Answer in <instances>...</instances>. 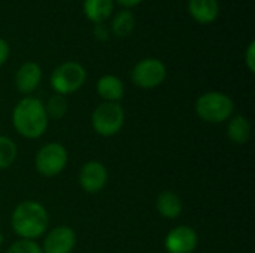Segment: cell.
Listing matches in <instances>:
<instances>
[{
    "label": "cell",
    "instance_id": "5",
    "mask_svg": "<svg viewBox=\"0 0 255 253\" xmlns=\"http://www.w3.org/2000/svg\"><path fill=\"white\" fill-rule=\"evenodd\" d=\"M87 79L85 69L75 61H66L55 67L51 75V86L60 95L73 94L82 88Z\"/></svg>",
    "mask_w": 255,
    "mask_h": 253
},
{
    "label": "cell",
    "instance_id": "24",
    "mask_svg": "<svg viewBox=\"0 0 255 253\" xmlns=\"http://www.w3.org/2000/svg\"><path fill=\"white\" fill-rule=\"evenodd\" d=\"M121 6H124V7H133V6H136V4H139L140 1H143V0H117Z\"/></svg>",
    "mask_w": 255,
    "mask_h": 253
},
{
    "label": "cell",
    "instance_id": "6",
    "mask_svg": "<svg viewBox=\"0 0 255 253\" xmlns=\"http://www.w3.org/2000/svg\"><path fill=\"white\" fill-rule=\"evenodd\" d=\"M67 160L69 157L66 148L58 142H52L46 143L37 151L34 158V167L39 174L45 177H54L66 169Z\"/></svg>",
    "mask_w": 255,
    "mask_h": 253
},
{
    "label": "cell",
    "instance_id": "10",
    "mask_svg": "<svg viewBox=\"0 0 255 253\" xmlns=\"http://www.w3.org/2000/svg\"><path fill=\"white\" fill-rule=\"evenodd\" d=\"M76 245V234L70 227H55L43 240V253H72Z\"/></svg>",
    "mask_w": 255,
    "mask_h": 253
},
{
    "label": "cell",
    "instance_id": "9",
    "mask_svg": "<svg viewBox=\"0 0 255 253\" xmlns=\"http://www.w3.org/2000/svg\"><path fill=\"white\" fill-rule=\"evenodd\" d=\"M78 180L85 192L97 194L108 183V170L99 161H88L81 167Z\"/></svg>",
    "mask_w": 255,
    "mask_h": 253
},
{
    "label": "cell",
    "instance_id": "23",
    "mask_svg": "<svg viewBox=\"0 0 255 253\" xmlns=\"http://www.w3.org/2000/svg\"><path fill=\"white\" fill-rule=\"evenodd\" d=\"M7 57H9V45H7L6 40L0 39V66L4 64Z\"/></svg>",
    "mask_w": 255,
    "mask_h": 253
},
{
    "label": "cell",
    "instance_id": "3",
    "mask_svg": "<svg viewBox=\"0 0 255 253\" xmlns=\"http://www.w3.org/2000/svg\"><path fill=\"white\" fill-rule=\"evenodd\" d=\"M235 112L233 100L218 91H209L202 94L196 101V113L197 116L209 124H221L229 121Z\"/></svg>",
    "mask_w": 255,
    "mask_h": 253
},
{
    "label": "cell",
    "instance_id": "22",
    "mask_svg": "<svg viewBox=\"0 0 255 253\" xmlns=\"http://www.w3.org/2000/svg\"><path fill=\"white\" fill-rule=\"evenodd\" d=\"M94 34L99 40H106L109 37V31L106 28L105 24H96V28H94Z\"/></svg>",
    "mask_w": 255,
    "mask_h": 253
},
{
    "label": "cell",
    "instance_id": "14",
    "mask_svg": "<svg viewBox=\"0 0 255 253\" xmlns=\"http://www.w3.org/2000/svg\"><path fill=\"white\" fill-rule=\"evenodd\" d=\"M157 210L166 219H176L184 210V203L176 192L164 191L157 197Z\"/></svg>",
    "mask_w": 255,
    "mask_h": 253
},
{
    "label": "cell",
    "instance_id": "19",
    "mask_svg": "<svg viewBox=\"0 0 255 253\" xmlns=\"http://www.w3.org/2000/svg\"><path fill=\"white\" fill-rule=\"evenodd\" d=\"M45 106V112H46V116L48 119L52 118V119H61L66 112H67V101L64 98V95H60V94H55L52 95Z\"/></svg>",
    "mask_w": 255,
    "mask_h": 253
},
{
    "label": "cell",
    "instance_id": "4",
    "mask_svg": "<svg viewBox=\"0 0 255 253\" xmlns=\"http://www.w3.org/2000/svg\"><path fill=\"white\" fill-rule=\"evenodd\" d=\"M124 109L120 103L105 101L96 107L91 116V124L94 131L102 137H112L124 125Z\"/></svg>",
    "mask_w": 255,
    "mask_h": 253
},
{
    "label": "cell",
    "instance_id": "7",
    "mask_svg": "<svg viewBox=\"0 0 255 253\" xmlns=\"http://www.w3.org/2000/svg\"><path fill=\"white\" fill-rule=\"evenodd\" d=\"M167 70L163 61L157 58H145L139 61L131 70V81L134 85L143 89H152L160 86L166 79Z\"/></svg>",
    "mask_w": 255,
    "mask_h": 253
},
{
    "label": "cell",
    "instance_id": "1",
    "mask_svg": "<svg viewBox=\"0 0 255 253\" xmlns=\"http://www.w3.org/2000/svg\"><path fill=\"white\" fill-rule=\"evenodd\" d=\"M49 219L46 209L33 200L19 203L12 212L10 225L16 236L21 240H36L45 234Z\"/></svg>",
    "mask_w": 255,
    "mask_h": 253
},
{
    "label": "cell",
    "instance_id": "12",
    "mask_svg": "<svg viewBox=\"0 0 255 253\" xmlns=\"http://www.w3.org/2000/svg\"><path fill=\"white\" fill-rule=\"evenodd\" d=\"M188 12L200 24H211L220 15L218 0H188Z\"/></svg>",
    "mask_w": 255,
    "mask_h": 253
},
{
    "label": "cell",
    "instance_id": "2",
    "mask_svg": "<svg viewBox=\"0 0 255 253\" xmlns=\"http://www.w3.org/2000/svg\"><path fill=\"white\" fill-rule=\"evenodd\" d=\"M12 124L22 137L39 139L48 128V116L43 103L34 97H24L13 107Z\"/></svg>",
    "mask_w": 255,
    "mask_h": 253
},
{
    "label": "cell",
    "instance_id": "20",
    "mask_svg": "<svg viewBox=\"0 0 255 253\" xmlns=\"http://www.w3.org/2000/svg\"><path fill=\"white\" fill-rule=\"evenodd\" d=\"M6 253H43L40 246L33 240H18L6 251Z\"/></svg>",
    "mask_w": 255,
    "mask_h": 253
},
{
    "label": "cell",
    "instance_id": "16",
    "mask_svg": "<svg viewBox=\"0 0 255 253\" xmlns=\"http://www.w3.org/2000/svg\"><path fill=\"white\" fill-rule=\"evenodd\" d=\"M227 136L236 145H245L251 139V124L248 118L236 115L230 118L227 125Z\"/></svg>",
    "mask_w": 255,
    "mask_h": 253
},
{
    "label": "cell",
    "instance_id": "15",
    "mask_svg": "<svg viewBox=\"0 0 255 253\" xmlns=\"http://www.w3.org/2000/svg\"><path fill=\"white\" fill-rule=\"evenodd\" d=\"M84 13L94 24H103L114 12V0H84Z\"/></svg>",
    "mask_w": 255,
    "mask_h": 253
},
{
    "label": "cell",
    "instance_id": "21",
    "mask_svg": "<svg viewBox=\"0 0 255 253\" xmlns=\"http://www.w3.org/2000/svg\"><path fill=\"white\" fill-rule=\"evenodd\" d=\"M245 63H247V67L250 69L251 73L255 72V42H250L248 48H247V52H245Z\"/></svg>",
    "mask_w": 255,
    "mask_h": 253
},
{
    "label": "cell",
    "instance_id": "25",
    "mask_svg": "<svg viewBox=\"0 0 255 253\" xmlns=\"http://www.w3.org/2000/svg\"><path fill=\"white\" fill-rule=\"evenodd\" d=\"M1 243H3V236H1V233H0V246H1Z\"/></svg>",
    "mask_w": 255,
    "mask_h": 253
},
{
    "label": "cell",
    "instance_id": "8",
    "mask_svg": "<svg viewBox=\"0 0 255 253\" xmlns=\"http://www.w3.org/2000/svg\"><path fill=\"white\" fill-rule=\"evenodd\" d=\"M199 246L197 233L187 225L173 228L164 240V248L169 253H193Z\"/></svg>",
    "mask_w": 255,
    "mask_h": 253
},
{
    "label": "cell",
    "instance_id": "11",
    "mask_svg": "<svg viewBox=\"0 0 255 253\" xmlns=\"http://www.w3.org/2000/svg\"><path fill=\"white\" fill-rule=\"evenodd\" d=\"M40 79H42V70L39 64L34 61H27L16 70L15 86L21 94L28 95L37 88V85L40 84Z\"/></svg>",
    "mask_w": 255,
    "mask_h": 253
},
{
    "label": "cell",
    "instance_id": "17",
    "mask_svg": "<svg viewBox=\"0 0 255 253\" xmlns=\"http://www.w3.org/2000/svg\"><path fill=\"white\" fill-rule=\"evenodd\" d=\"M134 25H136L134 15L130 10L124 9L120 13H117L112 19V33L118 37H126L133 31Z\"/></svg>",
    "mask_w": 255,
    "mask_h": 253
},
{
    "label": "cell",
    "instance_id": "18",
    "mask_svg": "<svg viewBox=\"0 0 255 253\" xmlns=\"http://www.w3.org/2000/svg\"><path fill=\"white\" fill-rule=\"evenodd\" d=\"M16 145L12 139L0 136V170L9 169L16 160Z\"/></svg>",
    "mask_w": 255,
    "mask_h": 253
},
{
    "label": "cell",
    "instance_id": "13",
    "mask_svg": "<svg viewBox=\"0 0 255 253\" xmlns=\"http://www.w3.org/2000/svg\"><path fill=\"white\" fill-rule=\"evenodd\" d=\"M96 89H97V94L105 101L120 103V100L124 95V85H123L121 79L114 75L102 76L96 84Z\"/></svg>",
    "mask_w": 255,
    "mask_h": 253
}]
</instances>
